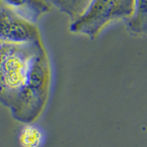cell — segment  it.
Here are the masks:
<instances>
[{
	"label": "cell",
	"mask_w": 147,
	"mask_h": 147,
	"mask_svg": "<svg viewBox=\"0 0 147 147\" xmlns=\"http://www.w3.org/2000/svg\"><path fill=\"white\" fill-rule=\"evenodd\" d=\"M127 28L133 35L147 34V0H136L134 14L127 21Z\"/></svg>",
	"instance_id": "8992f818"
},
{
	"label": "cell",
	"mask_w": 147,
	"mask_h": 147,
	"mask_svg": "<svg viewBox=\"0 0 147 147\" xmlns=\"http://www.w3.org/2000/svg\"><path fill=\"white\" fill-rule=\"evenodd\" d=\"M52 65L42 40L0 42V102L12 117L26 124L44 113L50 96Z\"/></svg>",
	"instance_id": "6da1fadb"
},
{
	"label": "cell",
	"mask_w": 147,
	"mask_h": 147,
	"mask_svg": "<svg viewBox=\"0 0 147 147\" xmlns=\"http://www.w3.org/2000/svg\"><path fill=\"white\" fill-rule=\"evenodd\" d=\"M136 0H92L86 11L70 24L72 33L95 39L114 22L133 16Z\"/></svg>",
	"instance_id": "7a4b0ae2"
},
{
	"label": "cell",
	"mask_w": 147,
	"mask_h": 147,
	"mask_svg": "<svg viewBox=\"0 0 147 147\" xmlns=\"http://www.w3.org/2000/svg\"><path fill=\"white\" fill-rule=\"evenodd\" d=\"M42 40L36 23L18 16L0 3V42L27 44Z\"/></svg>",
	"instance_id": "3957f363"
},
{
	"label": "cell",
	"mask_w": 147,
	"mask_h": 147,
	"mask_svg": "<svg viewBox=\"0 0 147 147\" xmlns=\"http://www.w3.org/2000/svg\"><path fill=\"white\" fill-rule=\"evenodd\" d=\"M1 4L34 23L49 13L52 7L47 0H1Z\"/></svg>",
	"instance_id": "277c9868"
},
{
	"label": "cell",
	"mask_w": 147,
	"mask_h": 147,
	"mask_svg": "<svg viewBox=\"0 0 147 147\" xmlns=\"http://www.w3.org/2000/svg\"><path fill=\"white\" fill-rule=\"evenodd\" d=\"M46 138L45 130L35 122L24 124L18 137L21 147H42Z\"/></svg>",
	"instance_id": "5b68a950"
},
{
	"label": "cell",
	"mask_w": 147,
	"mask_h": 147,
	"mask_svg": "<svg viewBox=\"0 0 147 147\" xmlns=\"http://www.w3.org/2000/svg\"><path fill=\"white\" fill-rule=\"evenodd\" d=\"M52 6L66 14L71 22L76 20L86 11L92 0H47Z\"/></svg>",
	"instance_id": "52a82bcc"
}]
</instances>
